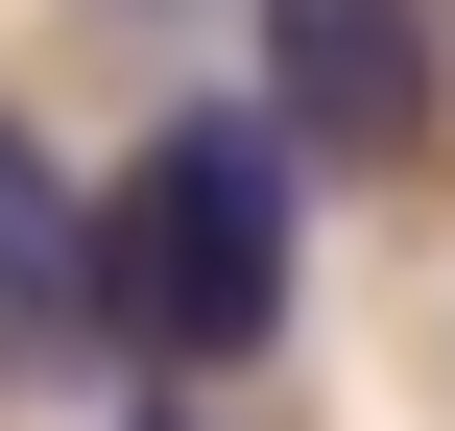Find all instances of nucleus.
Wrapping results in <instances>:
<instances>
[{
	"mask_svg": "<svg viewBox=\"0 0 455 431\" xmlns=\"http://www.w3.org/2000/svg\"><path fill=\"white\" fill-rule=\"evenodd\" d=\"M432 96H455L432 0H264V144L288 168H408Z\"/></svg>",
	"mask_w": 455,
	"mask_h": 431,
	"instance_id": "nucleus-2",
	"label": "nucleus"
},
{
	"mask_svg": "<svg viewBox=\"0 0 455 431\" xmlns=\"http://www.w3.org/2000/svg\"><path fill=\"white\" fill-rule=\"evenodd\" d=\"M144 431H192V408H144Z\"/></svg>",
	"mask_w": 455,
	"mask_h": 431,
	"instance_id": "nucleus-4",
	"label": "nucleus"
},
{
	"mask_svg": "<svg viewBox=\"0 0 455 431\" xmlns=\"http://www.w3.org/2000/svg\"><path fill=\"white\" fill-rule=\"evenodd\" d=\"M72 336V168L24 144V96H0V384Z\"/></svg>",
	"mask_w": 455,
	"mask_h": 431,
	"instance_id": "nucleus-3",
	"label": "nucleus"
},
{
	"mask_svg": "<svg viewBox=\"0 0 455 431\" xmlns=\"http://www.w3.org/2000/svg\"><path fill=\"white\" fill-rule=\"evenodd\" d=\"M288 192H312V168L264 144V96L144 120V168H120V192H72V312H96L144 384L264 360V336H288V264H312V216H288Z\"/></svg>",
	"mask_w": 455,
	"mask_h": 431,
	"instance_id": "nucleus-1",
	"label": "nucleus"
}]
</instances>
